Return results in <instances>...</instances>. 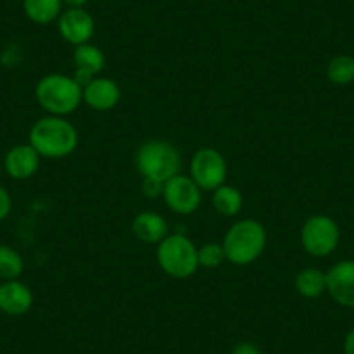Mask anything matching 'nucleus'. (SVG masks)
Returning <instances> with one entry per match:
<instances>
[{
  "label": "nucleus",
  "instance_id": "1",
  "mask_svg": "<svg viewBox=\"0 0 354 354\" xmlns=\"http://www.w3.org/2000/svg\"><path fill=\"white\" fill-rule=\"evenodd\" d=\"M28 142L42 158H64L78 148V132L64 117L47 115L32 125Z\"/></svg>",
  "mask_w": 354,
  "mask_h": 354
},
{
  "label": "nucleus",
  "instance_id": "2",
  "mask_svg": "<svg viewBox=\"0 0 354 354\" xmlns=\"http://www.w3.org/2000/svg\"><path fill=\"white\" fill-rule=\"evenodd\" d=\"M35 97L47 115L68 117L84 103V87L73 77L50 73L39 80L35 87Z\"/></svg>",
  "mask_w": 354,
  "mask_h": 354
},
{
  "label": "nucleus",
  "instance_id": "3",
  "mask_svg": "<svg viewBox=\"0 0 354 354\" xmlns=\"http://www.w3.org/2000/svg\"><path fill=\"white\" fill-rule=\"evenodd\" d=\"M268 243L264 226L255 219L236 221L224 234L226 261L234 266H248L257 261Z\"/></svg>",
  "mask_w": 354,
  "mask_h": 354
},
{
  "label": "nucleus",
  "instance_id": "4",
  "mask_svg": "<svg viewBox=\"0 0 354 354\" xmlns=\"http://www.w3.org/2000/svg\"><path fill=\"white\" fill-rule=\"evenodd\" d=\"M156 262L167 277L186 280L200 268L198 248L186 234H167L156 247Z\"/></svg>",
  "mask_w": 354,
  "mask_h": 354
},
{
  "label": "nucleus",
  "instance_id": "5",
  "mask_svg": "<svg viewBox=\"0 0 354 354\" xmlns=\"http://www.w3.org/2000/svg\"><path fill=\"white\" fill-rule=\"evenodd\" d=\"M136 167L142 177H151L165 183L179 174L181 155L172 142L151 139L139 146L136 153Z\"/></svg>",
  "mask_w": 354,
  "mask_h": 354
},
{
  "label": "nucleus",
  "instance_id": "6",
  "mask_svg": "<svg viewBox=\"0 0 354 354\" xmlns=\"http://www.w3.org/2000/svg\"><path fill=\"white\" fill-rule=\"evenodd\" d=\"M340 241V230L330 216H311L301 230L302 248L313 257H326L337 248Z\"/></svg>",
  "mask_w": 354,
  "mask_h": 354
},
{
  "label": "nucleus",
  "instance_id": "7",
  "mask_svg": "<svg viewBox=\"0 0 354 354\" xmlns=\"http://www.w3.org/2000/svg\"><path fill=\"white\" fill-rule=\"evenodd\" d=\"M192 179L202 192H216L219 186L226 185L227 163L224 156L214 148H202L192 160Z\"/></svg>",
  "mask_w": 354,
  "mask_h": 354
},
{
  "label": "nucleus",
  "instance_id": "8",
  "mask_svg": "<svg viewBox=\"0 0 354 354\" xmlns=\"http://www.w3.org/2000/svg\"><path fill=\"white\" fill-rule=\"evenodd\" d=\"M162 196L167 207L179 216H189L198 210L202 203V189L192 177L183 176V174H177L165 181Z\"/></svg>",
  "mask_w": 354,
  "mask_h": 354
},
{
  "label": "nucleus",
  "instance_id": "9",
  "mask_svg": "<svg viewBox=\"0 0 354 354\" xmlns=\"http://www.w3.org/2000/svg\"><path fill=\"white\" fill-rule=\"evenodd\" d=\"M57 30L64 42L71 46H84L91 42L96 32V23L91 12L82 9H66L57 18Z\"/></svg>",
  "mask_w": 354,
  "mask_h": 354
},
{
  "label": "nucleus",
  "instance_id": "10",
  "mask_svg": "<svg viewBox=\"0 0 354 354\" xmlns=\"http://www.w3.org/2000/svg\"><path fill=\"white\" fill-rule=\"evenodd\" d=\"M326 292L344 308H354V261H340L326 271Z\"/></svg>",
  "mask_w": 354,
  "mask_h": 354
},
{
  "label": "nucleus",
  "instance_id": "11",
  "mask_svg": "<svg viewBox=\"0 0 354 354\" xmlns=\"http://www.w3.org/2000/svg\"><path fill=\"white\" fill-rule=\"evenodd\" d=\"M122 88L115 80L96 77L84 87V103L96 111H110L120 103Z\"/></svg>",
  "mask_w": 354,
  "mask_h": 354
},
{
  "label": "nucleus",
  "instance_id": "12",
  "mask_svg": "<svg viewBox=\"0 0 354 354\" xmlns=\"http://www.w3.org/2000/svg\"><path fill=\"white\" fill-rule=\"evenodd\" d=\"M40 158L42 156L35 151L32 145H16L6 153L4 169L9 177L16 181H25L39 172Z\"/></svg>",
  "mask_w": 354,
  "mask_h": 354
},
{
  "label": "nucleus",
  "instance_id": "13",
  "mask_svg": "<svg viewBox=\"0 0 354 354\" xmlns=\"http://www.w3.org/2000/svg\"><path fill=\"white\" fill-rule=\"evenodd\" d=\"M104 63H106V57L97 46L91 42L77 46L73 50V64L77 68L73 78L82 87H85L88 82L104 70Z\"/></svg>",
  "mask_w": 354,
  "mask_h": 354
},
{
  "label": "nucleus",
  "instance_id": "14",
  "mask_svg": "<svg viewBox=\"0 0 354 354\" xmlns=\"http://www.w3.org/2000/svg\"><path fill=\"white\" fill-rule=\"evenodd\" d=\"M33 292L21 280L0 283V311L8 316H23L32 309Z\"/></svg>",
  "mask_w": 354,
  "mask_h": 354
},
{
  "label": "nucleus",
  "instance_id": "15",
  "mask_svg": "<svg viewBox=\"0 0 354 354\" xmlns=\"http://www.w3.org/2000/svg\"><path fill=\"white\" fill-rule=\"evenodd\" d=\"M132 233L146 245H158L169 234V224L160 214L146 210L132 221Z\"/></svg>",
  "mask_w": 354,
  "mask_h": 354
},
{
  "label": "nucleus",
  "instance_id": "16",
  "mask_svg": "<svg viewBox=\"0 0 354 354\" xmlns=\"http://www.w3.org/2000/svg\"><path fill=\"white\" fill-rule=\"evenodd\" d=\"M61 0H23V11L26 18L35 25H50L61 16Z\"/></svg>",
  "mask_w": 354,
  "mask_h": 354
},
{
  "label": "nucleus",
  "instance_id": "17",
  "mask_svg": "<svg viewBox=\"0 0 354 354\" xmlns=\"http://www.w3.org/2000/svg\"><path fill=\"white\" fill-rule=\"evenodd\" d=\"M295 290L306 299H316L326 292V273L316 268L301 270L295 277Z\"/></svg>",
  "mask_w": 354,
  "mask_h": 354
},
{
  "label": "nucleus",
  "instance_id": "18",
  "mask_svg": "<svg viewBox=\"0 0 354 354\" xmlns=\"http://www.w3.org/2000/svg\"><path fill=\"white\" fill-rule=\"evenodd\" d=\"M212 205L221 216L234 217L241 212L243 196H241L240 189L234 188V186L223 185L216 192H212Z\"/></svg>",
  "mask_w": 354,
  "mask_h": 354
},
{
  "label": "nucleus",
  "instance_id": "19",
  "mask_svg": "<svg viewBox=\"0 0 354 354\" xmlns=\"http://www.w3.org/2000/svg\"><path fill=\"white\" fill-rule=\"evenodd\" d=\"M25 271V261L21 254L9 245L0 243V280H19Z\"/></svg>",
  "mask_w": 354,
  "mask_h": 354
},
{
  "label": "nucleus",
  "instance_id": "20",
  "mask_svg": "<svg viewBox=\"0 0 354 354\" xmlns=\"http://www.w3.org/2000/svg\"><path fill=\"white\" fill-rule=\"evenodd\" d=\"M326 77L335 85H347L354 82V57L337 56L326 66Z\"/></svg>",
  "mask_w": 354,
  "mask_h": 354
},
{
  "label": "nucleus",
  "instance_id": "21",
  "mask_svg": "<svg viewBox=\"0 0 354 354\" xmlns=\"http://www.w3.org/2000/svg\"><path fill=\"white\" fill-rule=\"evenodd\" d=\"M223 262H226V254H224L223 243H205L198 248V264L202 268H219Z\"/></svg>",
  "mask_w": 354,
  "mask_h": 354
},
{
  "label": "nucleus",
  "instance_id": "22",
  "mask_svg": "<svg viewBox=\"0 0 354 354\" xmlns=\"http://www.w3.org/2000/svg\"><path fill=\"white\" fill-rule=\"evenodd\" d=\"M163 185L165 183L158 181V179H151V177H142V193L148 198H158L163 195Z\"/></svg>",
  "mask_w": 354,
  "mask_h": 354
},
{
  "label": "nucleus",
  "instance_id": "23",
  "mask_svg": "<svg viewBox=\"0 0 354 354\" xmlns=\"http://www.w3.org/2000/svg\"><path fill=\"white\" fill-rule=\"evenodd\" d=\"M11 209H12L11 195H9V192L4 188V186L0 185V223L8 219V216L11 214Z\"/></svg>",
  "mask_w": 354,
  "mask_h": 354
},
{
  "label": "nucleus",
  "instance_id": "24",
  "mask_svg": "<svg viewBox=\"0 0 354 354\" xmlns=\"http://www.w3.org/2000/svg\"><path fill=\"white\" fill-rule=\"evenodd\" d=\"M230 354H262L255 344L252 342H240L231 349Z\"/></svg>",
  "mask_w": 354,
  "mask_h": 354
},
{
  "label": "nucleus",
  "instance_id": "25",
  "mask_svg": "<svg viewBox=\"0 0 354 354\" xmlns=\"http://www.w3.org/2000/svg\"><path fill=\"white\" fill-rule=\"evenodd\" d=\"M344 353L354 354V328L346 335V340H344Z\"/></svg>",
  "mask_w": 354,
  "mask_h": 354
},
{
  "label": "nucleus",
  "instance_id": "26",
  "mask_svg": "<svg viewBox=\"0 0 354 354\" xmlns=\"http://www.w3.org/2000/svg\"><path fill=\"white\" fill-rule=\"evenodd\" d=\"M63 6H66V9H82L91 2V0H61Z\"/></svg>",
  "mask_w": 354,
  "mask_h": 354
}]
</instances>
